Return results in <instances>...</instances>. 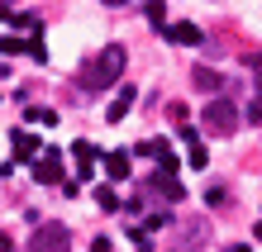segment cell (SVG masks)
<instances>
[{"label":"cell","mask_w":262,"mask_h":252,"mask_svg":"<svg viewBox=\"0 0 262 252\" xmlns=\"http://www.w3.org/2000/svg\"><path fill=\"white\" fill-rule=\"evenodd\" d=\"M205 162H210V157H205V148L195 143V148H191V167H195V171H205Z\"/></svg>","instance_id":"cell-16"},{"label":"cell","mask_w":262,"mask_h":252,"mask_svg":"<svg viewBox=\"0 0 262 252\" xmlns=\"http://www.w3.org/2000/svg\"><path fill=\"white\" fill-rule=\"evenodd\" d=\"M34 157H43V143L34 133H14V162H34Z\"/></svg>","instance_id":"cell-7"},{"label":"cell","mask_w":262,"mask_h":252,"mask_svg":"<svg viewBox=\"0 0 262 252\" xmlns=\"http://www.w3.org/2000/svg\"><path fill=\"white\" fill-rule=\"evenodd\" d=\"M29 252H72V233H67V224H38L34 238H29Z\"/></svg>","instance_id":"cell-3"},{"label":"cell","mask_w":262,"mask_h":252,"mask_svg":"<svg viewBox=\"0 0 262 252\" xmlns=\"http://www.w3.org/2000/svg\"><path fill=\"white\" fill-rule=\"evenodd\" d=\"M91 252H110V238H96V243H91Z\"/></svg>","instance_id":"cell-18"},{"label":"cell","mask_w":262,"mask_h":252,"mask_svg":"<svg viewBox=\"0 0 262 252\" xmlns=\"http://www.w3.org/2000/svg\"><path fill=\"white\" fill-rule=\"evenodd\" d=\"M34 181H38V186L62 181V152H57V148H43V157L34 162Z\"/></svg>","instance_id":"cell-4"},{"label":"cell","mask_w":262,"mask_h":252,"mask_svg":"<svg viewBox=\"0 0 262 252\" xmlns=\"http://www.w3.org/2000/svg\"><path fill=\"white\" fill-rule=\"evenodd\" d=\"M105 5H124V0H105Z\"/></svg>","instance_id":"cell-22"},{"label":"cell","mask_w":262,"mask_h":252,"mask_svg":"<svg viewBox=\"0 0 262 252\" xmlns=\"http://www.w3.org/2000/svg\"><path fill=\"white\" fill-rule=\"evenodd\" d=\"M105 171H110V181H124L129 176V152H105Z\"/></svg>","instance_id":"cell-8"},{"label":"cell","mask_w":262,"mask_h":252,"mask_svg":"<svg viewBox=\"0 0 262 252\" xmlns=\"http://www.w3.org/2000/svg\"><path fill=\"white\" fill-rule=\"evenodd\" d=\"M243 119H248V124H262V96H253L248 105H243Z\"/></svg>","instance_id":"cell-14"},{"label":"cell","mask_w":262,"mask_h":252,"mask_svg":"<svg viewBox=\"0 0 262 252\" xmlns=\"http://www.w3.org/2000/svg\"><path fill=\"white\" fill-rule=\"evenodd\" d=\"M134 100H138V90H134V86H119V96H115V105H110V109H105V119H110V124H119V119H124L129 109H134Z\"/></svg>","instance_id":"cell-6"},{"label":"cell","mask_w":262,"mask_h":252,"mask_svg":"<svg viewBox=\"0 0 262 252\" xmlns=\"http://www.w3.org/2000/svg\"><path fill=\"white\" fill-rule=\"evenodd\" d=\"M96 204H100V210H119V195L110 191V186H100V191H96Z\"/></svg>","instance_id":"cell-13"},{"label":"cell","mask_w":262,"mask_h":252,"mask_svg":"<svg viewBox=\"0 0 262 252\" xmlns=\"http://www.w3.org/2000/svg\"><path fill=\"white\" fill-rule=\"evenodd\" d=\"M253 238H257V243H262V224H257V228H253Z\"/></svg>","instance_id":"cell-21"},{"label":"cell","mask_w":262,"mask_h":252,"mask_svg":"<svg viewBox=\"0 0 262 252\" xmlns=\"http://www.w3.org/2000/svg\"><path fill=\"white\" fill-rule=\"evenodd\" d=\"M167 43H181V48H195V43H205V34H200L195 24H167Z\"/></svg>","instance_id":"cell-5"},{"label":"cell","mask_w":262,"mask_h":252,"mask_svg":"<svg viewBox=\"0 0 262 252\" xmlns=\"http://www.w3.org/2000/svg\"><path fill=\"white\" fill-rule=\"evenodd\" d=\"M167 219H172V214H143V228H162Z\"/></svg>","instance_id":"cell-17"},{"label":"cell","mask_w":262,"mask_h":252,"mask_svg":"<svg viewBox=\"0 0 262 252\" xmlns=\"http://www.w3.org/2000/svg\"><path fill=\"white\" fill-rule=\"evenodd\" d=\"M152 191H162V195L172 200V204H177L181 195H186V191H181V181H177V176H152Z\"/></svg>","instance_id":"cell-11"},{"label":"cell","mask_w":262,"mask_h":252,"mask_svg":"<svg viewBox=\"0 0 262 252\" xmlns=\"http://www.w3.org/2000/svg\"><path fill=\"white\" fill-rule=\"evenodd\" d=\"M124 62H129V53L119 48V43H105V48L86 62V72L76 76V86H81V90H105V86H115L119 76H124Z\"/></svg>","instance_id":"cell-1"},{"label":"cell","mask_w":262,"mask_h":252,"mask_svg":"<svg viewBox=\"0 0 262 252\" xmlns=\"http://www.w3.org/2000/svg\"><path fill=\"white\" fill-rule=\"evenodd\" d=\"M253 76H257V96H262V62H253Z\"/></svg>","instance_id":"cell-19"},{"label":"cell","mask_w":262,"mask_h":252,"mask_svg":"<svg viewBox=\"0 0 262 252\" xmlns=\"http://www.w3.org/2000/svg\"><path fill=\"white\" fill-rule=\"evenodd\" d=\"M229 252H253V247H248V243H238V247H229Z\"/></svg>","instance_id":"cell-20"},{"label":"cell","mask_w":262,"mask_h":252,"mask_svg":"<svg viewBox=\"0 0 262 252\" xmlns=\"http://www.w3.org/2000/svg\"><path fill=\"white\" fill-rule=\"evenodd\" d=\"M29 119H38V124H57V109H29Z\"/></svg>","instance_id":"cell-15"},{"label":"cell","mask_w":262,"mask_h":252,"mask_svg":"<svg viewBox=\"0 0 262 252\" xmlns=\"http://www.w3.org/2000/svg\"><path fill=\"white\" fill-rule=\"evenodd\" d=\"M191 81H195L200 90H220V81H224V76L214 72V67H195V72H191Z\"/></svg>","instance_id":"cell-9"},{"label":"cell","mask_w":262,"mask_h":252,"mask_svg":"<svg viewBox=\"0 0 262 252\" xmlns=\"http://www.w3.org/2000/svg\"><path fill=\"white\" fill-rule=\"evenodd\" d=\"M143 14H148V24L158 29V34H167V5H162V0H148Z\"/></svg>","instance_id":"cell-10"},{"label":"cell","mask_w":262,"mask_h":252,"mask_svg":"<svg viewBox=\"0 0 262 252\" xmlns=\"http://www.w3.org/2000/svg\"><path fill=\"white\" fill-rule=\"evenodd\" d=\"M200 119H205V129H210V133H220V138H224V133H234L238 124H243V109H238L234 100H210L205 109H200Z\"/></svg>","instance_id":"cell-2"},{"label":"cell","mask_w":262,"mask_h":252,"mask_svg":"<svg viewBox=\"0 0 262 252\" xmlns=\"http://www.w3.org/2000/svg\"><path fill=\"white\" fill-rule=\"evenodd\" d=\"M72 157H76L81 167H91V162L100 157V148H96V143H86V138H81V143H72Z\"/></svg>","instance_id":"cell-12"}]
</instances>
